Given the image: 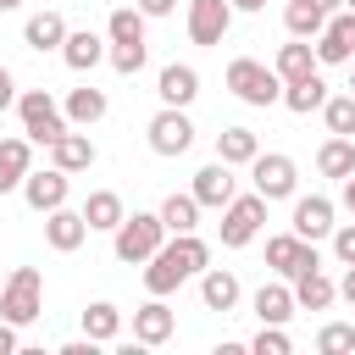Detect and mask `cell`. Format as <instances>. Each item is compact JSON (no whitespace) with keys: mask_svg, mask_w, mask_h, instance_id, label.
Instances as JSON below:
<instances>
[{"mask_svg":"<svg viewBox=\"0 0 355 355\" xmlns=\"http://www.w3.org/2000/svg\"><path fill=\"white\" fill-rule=\"evenodd\" d=\"M161 244H166V227H161V216H155V211H133V216H122V222L111 227V255H116V261H128V266L150 261Z\"/></svg>","mask_w":355,"mask_h":355,"instance_id":"6da1fadb","label":"cell"},{"mask_svg":"<svg viewBox=\"0 0 355 355\" xmlns=\"http://www.w3.org/2000/svg\"><path fill=\"white\" fill-rule=\"evenodd\" d=\"M39 311H44V272L39 266H17L0 283V316L11 327H28V322H39Z\"/></svg>","mask_w":355,"mask_h":355,"instance_id":"7a4b0ae2","label":"cell"},{"mask_svg":"<svg viewBox=\"0 0 355 355\" xmlns=\"http://www.w3.org/2000/svg\"><path fill=\"white\" fill-rule=\"evenodd\" d=\"M227 89L244 100V105H277L283 100V78L272 72V67H261L255 55H239V61H227Z\"/></svg>","mask_w":355,"mask_h":355,"instance_id":"3957f363","label":"cell"},{"mask_svg":"<svg viewBox=\"0 0 355 355\" xmlns=\"http://www.w3.org/2000/svg\"><path fill=\"white\" fill-rule=\"evenodd\" d=\"M17 116H22V133H28L33 144H44V150H50V144L72 128V122H67V111L55 105V94H50V89H28V94L17 100Z\"/></svg>","mask_w":355,"mask_h":355,"instance_id":"277c9868","label":"cell"},{"mask_svg":"<svg viewBox=\"0 0 355 355\" xmlns=\"http://www.w3.org/2000/svg\"><path fill=\"white\" fill-rule=\"evenodd\" d=\"M250 183H255V194H261L266 205H272V200H294V189H300V166H294L288 155L266 150V155L250 161Z\"/></svg>","mask_w":355,"mask_h":355,"instance_id":"5b68a950","label":"cell"},{"mask_svg":"<svg viewBox=\"0 0 355 355\" xmlns=\"http://www.w3.org/2000/svg\"><path fill=\"white\" fill-rule=\"evenodd\" d=\"M261 222H266V200L250 189V194H233L227 205H222V244L227 250H244L255 233H261Z\"/></svg>","mask_w":355,"mask_h":355,"instance_id":"8992f818","label":"cell"},{"mask_svg":"<svg viewBox=\"0 0 355 355\" xmlns=\"http://www.w3.org/2000/svg\"><path fill=\"white\" fill-rule=\"evenodd\" d=\"M144 133H150V150H155V155H166V161H172V155H183V150L194 144V122H189V111H183V105H161V111L150 116V128H144Z\"/></svg>","mask_w":355,"mask_h":355,"instance_id":"52a82bcc","label":"cell"},{"mask_svg":"<svg viewBox=\"0 0 355 355\" xmlns=\"http://www.w3.org/2000/svg\"><path fill=\"white\" fill-rule=\"evenodd\" d=\"M316 67H344V61H355V11L349 6H338L333 17H327V28L316 33Z\"/></svg>","mask_w":355,"mask_h":355,"instance_id":"ba28073f","label":"cell"},{"mask_svg":"<svg viewBox=\"0 0 355 355\" xmlns=\"http://www.w3.org/2000/svg\"><path fill=\"white\" fill-rule=\"evenodd\" d=\"M266 266H272L277 277H300V272L322 266V255H316V244L300 239V233H272V239H266Z\"/></svg>","mask_w":355,"mask_h":355,"instance_id":"9c48e42d","label":"cell"},{"mask_svg":"<svg viewBox=\"0 0 355 355\" xmlns=\"http://www.w3.org/2000/svg\"><path fill=\"white\" fill-rule=\"evenodd\" d=\"M189 194L200 200V211H205V205H211V211H222V205L239 194V178H233V166H227V161H211V166H200V172H194Z\"/></svg>","mask_w":355,"mask_h":355,"instance_id":"30bf717a","label":"cell"},{"mask_svg":"<svg viewBox=\"0 0 355 355\" xmlns=\"http://www.w3.org/2000/svg\"><path fill=\"white\" fill-rule=\"evenodd\" d=\"M227 28H233V6L227 0H189V39L194 44H222Z\"/></svg>","mask_w":355,"mask_h":355,"instance_id":"8fae6325","label":"cell"},{"mask_svg":"<svg viewBox=\"0 0 355 355\" xmlns=\"http://www.w3.org/2000/svg\"><path fill=\"white\" fill-rule=\"evenodd\" d=\"M67 189H72V183H67V172H61V166H44V172H33V166H28V178H22V200H28L39 216H44V211H55V205H67Z\"/></svg>","mask_w":355,"mask_h":355,"instance_id":"7c38bea8","label":"cell"},{"mask_svg":"<svg viewBox=\"0 0 355 355\" xmlns=\"http://www.w3.org/2000/svg\"><path fill=\"white\" fill-rule=\"evenodd\" d=\"M288 233H300V239H327L333 233V200L327 194H300L294 200V216H288Z\"/></svg>","mask_w":355,"mask_h":355,"instance_id":"4fadbf2b","label":"cell"},{"mask_svg":"<svg viewBox=\"0 0 355 355\" xmlns=\"http://www.w3.org/2000/svg\"><path fill=\"white\" fill-rule=\"evenodd\" d=\"M172 333H178V316H172V305H166L161 294H150V300L133 311V338L155 349V344H166Z\"/></svg>","mask_w":355,"mask_h":355,"instance_id":"5bb4252c","label":"cell"},{"mask_svg":"<svg viewBox=\"0 0 355 355\" xmlns=\"http://www.w3.org/2000/svg\"><path fill=\"white\" fill-rule=\"evenodd\" d=\"M83 239H89V222H83V211H67V205L44 211V244H50V250L72 255V250H78Z\"/></svg>","mask_w":355,"mask_h":355,"instance_id":"9a60e30c","label":"cell"},{"mask_svg":"<svg viewBox=\"0 0 355 355\" xmlns=\"http://www.w3.org/2000/svg\"><path fill=\"white\" fill-rule=\"evenodd\" d=\"M155 94H161V105H194V94H200V72L194 67H183V61H172V67H161V78H155Z\"/></svg>","mask_w":355,"mask_h":355,"instance_id":"2e32d148","label":"cell"},{"mask_svg":"<svg viewBox=\"0 0 355 355\" xmlns=\"http://www.w3.org/2000/svg\"><path fill=\"white\" fill-rule=\"evenodd\" d=\"M94 155H100V150H94V139H89V133H72V128L50 144V166H61L67 178H72V172H89V166H94Z\"/></svg>","mask_w":355,"mask_h":355,"instance_id":"e0dca14e","label":"cell"},{"mask_svg":"<svg viewBox=\"0 0 355 355\" xmlns=\"http://www.w3.org/2000/svg\"><path fill=\"white\" fill-rule=\"evenodd\" d=\"M294 283V311H327L333 300H338V283L322 272V266H311V272H300V277H288Z\"/></svg>","mask_w":355,"mask_h":355,"instance_id":"ac0fdd59","label":"cell"},{"mask_svg":"<svg viewBox=\"0 0 355 355\" xmlns=\"http://www.w3.org/2000/svg\"><path fill=\"white\" fill-rule=\"evenodd\" d=\"M61 61L72 67V72H94L100 61H105V39L100 33H89V28H67V39H61Z\"/></svg>","mask_w":355,"mask_h":355,"instance_id":"d6986e66","label":"cell"},{"mask_svg":"<svg viewBox=\"0 0 355 355\" xmlns=\"http://www.w3.org/2000/svg\"><path fill=\"white\" fill-rule=\"evenodd\" d=\"M28 166H33V139H28V133H22V139H0V194L22 189Z\"/></svg>","mask_w":355,"mask_h":355,"instance_id":"ffe728a7","label":"cell"},{"mask_svg":"<svg viewBox=\"0 0 355 355\" xmlns=\"http://www.w3.org/2000/svg\"><path fill=\"white\" fill-rule=\"evenodd\" d=\"M61 39H67V17L61 11H33L28 22H22V44L28 50H61Z\"/></svg>","mask_w":355,"mask_h":355,"instance_id":"44dd1931","label":"cell"},{"mask_svg":"<svg viewBox=\"0 0 355 355\" xmlns=\"http://www.w3.org/2000/svg\"><path fill=\"white\" fill-rule=\"evenodd\" d=\"M200 300H205V311H233L239 305V277L227 272V266H205L200 272Z\"/></svg>","mask_w":355,"mask_h":355,"instance_id":"7402d4cb","label":"cell"},{"mask_svg":"<svg viewBox=\"0 0 355 355\" xmlns=\"http://www.w3.org/2000/svg\"><path fill=\"white\" fill-rule=\"evenodd\" d=\"M272 72H277L283 83H300V78H311V72H316V50H311V39L277 44V61H272Z\"/></svg>","mask_w":355,"mask_h":355,"instance_id":"603a6c76","label":"cell"},{"mask_svg":"<svg viewBox=\"0 0 355 355\" xmlns=\"http://www.w3.org/2000/svg\"><path fill=\"white\" fill-rule=\"evenodd\" d=\"M67 122H78V128H94L105 111H111V100H105V89H94V83H83V89H72L67 94Z\"/></svg>","mask_w":355,"mask_h":355,"instance_id":"cb8c5ba5","label":"cell"},{"mask_svg":"<svg viewBox=\"0 0 355 355\" xmlns=\"http://www.w3.org/2000/svg\"><path fill=\"white\" fill-rule=\"evenodd\" d=\"M122 216H128V211H122V194H116V189H94V194L83 200V222H89V233H111Z\"/></svg>","mask_w":355,"mask_h":355,"instance_id":"d4e9b609","label":"cell"},{"mask_svg":"<svg viewBox=\"0 0 355 355\" xmlns=\"http://www.w3.org/2000/svg\"><path fill=\"white\" fill-rule=\"evenodd\" d=\"M261 155V139L250 133V128H222L216 133V161H227V166H250Z\"/></svg>","mask_w":355,"mask_h":355,"instance_id":"484cf974","label":"cell"},{"mask_svg":"<svg viewBox=\"0 0 355 355\" xmlns=\"http://www.w3.org/2000/svg\"><path fill=\"white\" fill-rule=\"evenodd\" d=\"M250 305H255L261 322H277V327H283V322L294 316V288H288V283H261Z\"/></svg>","mask_w":355,"mask_h":355,"instance_id":"4316f807","label":"cell"},{"mask_svg":"<svg viewBox=\"0 0 355 355\" xmlns=\"http://www.w3.org/2000/svg\"><path fill=\"white\" fill-rule=\"evenodd\" d=\"M316 172H322V178H338V183H344V178L355 172V139L333 133V139H327V144L316 150Z\"/></svg>","mask_w":355,"mask_h":355,"instance_id":"83f0119b","label":"cell"},{"mask_svg":"<svg viewBox=\"0 0 355 355\" xmlns=\"http://www.w3.org/2000/svg\"><path fill=\"white\" fill-rule=\"evenodd\" d=\"M322 100H327V83H322V72H311V78H300V83H283V105H288L294 116H311V111H322Z\"/></svg>","mask_w":355,"mask_h":355,"instance_id":"f1b7e54d","label":"cell"},{"mask_svg":"<svg viewBox=\"0 0 355 355\" xmlns=\"http://www.w3.org/2000/svg\"><path fill=\"white\" fill-rule=\"evenodd\" d=\"M155 216H161L166 233H194V227H200V200H194V194H166Z\"/></svg>","mask_w":355,"mask_h":355,"instance_id":"f546056e","label":"cell"},{"mask_svg":"<svg viewBox=\"0 0 355 355\" xmlns=\"http://www.w3.org/2000/svg\"><path fill=\"white\" fill-rule=\"evenodd\" d=\"M105 44H144V11L139 6H116L105 17Z\"/></svg>","mask_w":355,"mask_h":355,"instance_id":"4dcf8cb0","label":"cell"},{"mask_svg":"<svg viewBox=\"0 0 355 355\" xmlns=\"http://www.w3.org/2000/svg\"><path fill=\"white\" fill-rule=\"evenodd\" d=\"M122 333V311L111 305V300H94L89 311H83V338H94V344H111Z\"/></svg>","mask_w":355,"mask_h":355,"instance_id":"1f68e13d","label":"cell"},{"mask_svg":"<svg viewBox=\"0 0 355 355\" xmlns=\"http://www.w3.org/2000/svg\"><path fill=\"white\" fill-rule=\"evenodd\" d=\"M283 28H288L294 39H316V33L327 28V11H322L316 0H288V11H283Z\"/></svg>","mask_w":355,"mask_h":355,"instance_id":"d6a6232c","label":"cell"},{"mask_svg":"<svg viewBox=\"0 0 355 355\" xmlns=\"http://www.w3.org/2000/svg\"><path fill=\"white\" fill-rule=\"evenodd\" d=\"M322 116H327V133L355 139V94H327L322 100Z\"/></svg>","mask_w":355,"mask_h":355,"instance_id":"836d02e7","label":"cell"},{"mask_svg":"<svg viewBox=\"0 0 355 355\" xmlns=\"http://www.w3.org/2000/svg\"><path fill=\"white\" fill-rule=\"evenodd\" d=\"M316 349H322V355H344V349H355V327H349V322H327V327L316 333Z\"/></svg>","mask_w":355,"mask_h":355,"instance_id":"e575fe53","label":"cell"},{"mask_svg":"<svg viewBox=\"0 0 355 355\" xmlns=\"http://www.w3.org/2000/svg\"><path fill=\"white\" fill-rule=\"evenodd\" d=\"M144 55H150L144 44H105V61H111V67H116L122 78H133V72L144 67Z\"/></svg>","mask_w":355,"mask_h":355,"instance_id":"d590c367","label":"cell"},{"mask_svg":"<svg viewBox=\"0 0 355 355\" xmlns=\"http://www.w3.org/2000/svg\"><path fill=\"white\" fill-rule=\"evenodd\" d=\"M255 355H288L294 344H288V333L277 327V322H261V333H255V344H250Z\"/></svg>","mask_w":355,"mask_h":355,"instance_id":"8d00e7d4","label":"cell"},{"mask_svg":"<svg viewBox=\"0 0 355 355\" xmlns=\"http://www.w3.org/2000/svg\"><path fill=\"white\" fill-rule=\"evenodd\" d=\"M333 255H338L344 266H355V222H344V227H333Z\"/></svg>","mask_w":355,"mask_h":355,"instance_id":"74e56055","label":"cell"},{"mask_svg":"<svg viewBox=\"0 0 355 355\" xmlns=\"http://www.w3.org/2000/svg\"><path fill=\"white\" fill-rule=\"evenodd\" d=\"M17 349H22V338H17V327L0 316V355H17Z\"/></svg>","mask_w":355,"mask_h":355,"instance_id":"f35d334b","label":"cell"},{"mask_svg":"<svg viewBox=\"0 0 355 355\" xmlns=\"http://www.w3.org/2000/svg\"><path fill=\"white\" fill-rule=\"evenodd\" d=\"M133 6H139L144 17H172V11H178V0H133Z\"/></svg>","mask_w":355,"mask_h":355,"instance_id":"ab89813d","label":"cell"},{"mask_svg":"<svg viewBox=\"0 0 355 355\" xmlns=\"http://www.w3.org/2000/svg\"><path fill=\"white\" fill-rule=\"evenodd\" d=\"M61 355H94V338H72V344H61Z\"/></svg>","mask_w":355,"mask_h":355,"instance_id":"60d3db41","label":"cell"},{"mask_svg":"<svg viewBox=\"0 0 355 355\" xmlns=\"http://www.w3.org/2000/svg\"><path fill=\"white\" fill-rule=\"evenodd\" d=\"M11 100H17V94H11V72H6V67H0V111H6V105H11Z\"/></svg>","mask_w":355,"mask_h":355,"instance_id":"b9f144b4","label":"cell"},{"mask_svg":"<svg viewBox=\"0 0 355 355\" xmlns=\"http://www.w3.org/2000/svg\"><path fill=\"white\" fill-rule=\"evenodd\" d=\"M338 294H344V300H349V305H355V266H349V272H344V283H338Z\"/></svg>","mask_w":355,"mask_h":355,"instance_id":"7bdbcfd3","label":"cell"},{"mask_svg":"<svg viewBox=\"0 0 355 355\" xmlns=\"http://www.w3.org/2000/svg\"><path fill=\"white\" fill-rule=\"evenodd\" d=\"M344 205H349V216H355V172L344 178Z\"/></svg>","mask_w":355,"mask_h":355,"instance_id":"ee69618b","label":"cell"},{"mask_svg":"<svg viewBox=\"0 0 355 355\" xmlns=\"http://www.w3.org/2000/svg\"><path fill=\"white\" fill-rule=\"evenodd\" d=\"M227 6H233V11H261L266 0H227Z\"/></svg>","mask_w":355,"mask_h":355,"instance_id":"f6af8a7d","label":"cell"},{"mask_svg":"<svg viewBox=\"0 0 355 355\" xmlns=\"http://www.w3.org/2000/svg\"><path fill=\"white\" fill-rule=\"evenodd\" d=\"M316 6H322V11H327V17H333V11H338V6H344V0H316Z\"/></svg>","mask_w":355,"mask_h":355,"instance_id":"bcb514c9","label":"cell"},{"mask_svg":"<svg viewBox=\"0 0 355 355\" xmlns=\"http://www.w3.org/2000/svg\"><path fill=\"white\" fill-rule=\"evenodd\" d=\"M17 6H22V0H0V11H17Z\"/></svg>","mask_w":355,"mask_h":355,"instance_id":"7dc6e473","label":"cell"},{"mask_svg":"<svg viewBox=\"0 0 355 355\" xmlns=\"http://www.w3.org/2000/svg\"><path fill=\"white\" fill-rule=\"evenodd\" d=\"M349 94H355V67H349Z\"/></svg>","mask_w":355,"mask_h":355,"instance_id":"c3c4849f","label":"cell"},{"mask_svg":"<svg viewBox=\"0 0 355 355\" xmlns=\"http://www.w3.org/2000/svg\"><path fill=\"white\" fill-rule=\"evenodd\" d=\"M344 6H349V11H355V0H344Z\"/></svg>","mask_w":355,"mask_h":355,"instance_id":"681fc988","label":"cell"},{"mask_svg":"<svg viewBox=\"0 0 355 355\" xmlns=\"http://www.w3.org/2000/svg\"><path fill=\"white\" fill-rule=\"evenodd\" d=\"M0 283H6V277H0Z\"/></svg>","mask_w":355,"mask_h":355,"instance_id":"f907efd6","label":"cell"}]
</instances>
